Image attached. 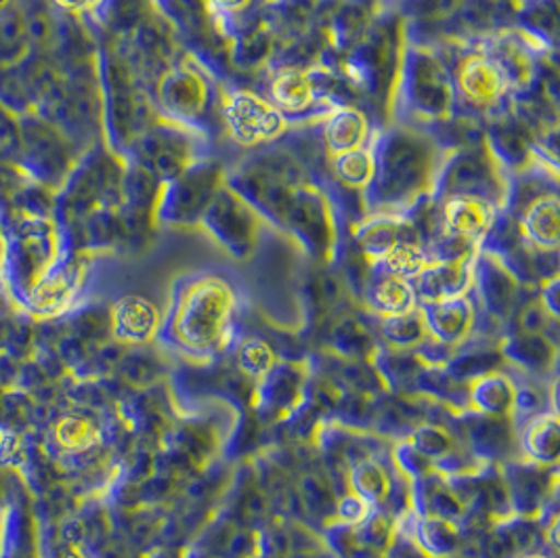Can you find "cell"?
Listing matches in <instances>:
<instances>
[{
    "mask_svg": "<svg viewBox=\"0 0 560 558\" xmlns=\"http://www.w3.org/2000/svg\"><path fill=\"white\" fill-rule=\"evenodd\" d=\"M506 84H509V78L504 74V70L489 55L475 53L459 61V93L464 100L479 107H487L498 102L504 95Z\"/></svg>",
    "mask_w": 560,
    "mask_h": 558,
    "instance_id": "cell-9",
    "label": "cell"
},
{
    "mask_svg": "<svg viewBox=\"0 0 560 558\" xmlns=\"http://www.w3.org/2000/svg\"><path fill=\"white\" fill-rule=\"evenodd\" d=\"M353 487L361 500L383 502L390 493V479L378 464L359 462L353 470Z\"/></svg>",
    "mask_w": 560,
    "mask_h": 558,
    "instance_id": "cell-24",
    "label": "cell"
},
{
    "mask_svg": "<svg viewBox=\"0 0 560 558\" xmlns=\"http://www.w3.org/2000/svg\"><path fill=\"white\" fill-rule=\"evenodd\" d=\"M406 97L411 112L424 118H443L452 103L454 89L447 70L429 51H411L406 70Z\"/></svg>",
    "mask_w": 560,
    "mask_h": 558,
    "instance_id": "cell-5",
    "label": "cell"
},
{
    "mask_svg": "<svg viewBox=\"0 0 560 558\" xmlns=\"http://www.w3.org/2000/svg\"><path fill=\"white\" fill-rule=\"evenodd\" d=\"M0 105L15 116L34 112V100L15 63H0Z\"/></svg>",
    "mask_w": 560,
    "mask_h": 558,
    "instance_id": "cell-21",
    "label": "cell"
},
{
    "mask_svg": "<svg viewBox=\"0 0 560 558\" xmlns=\"http://www.w3.org/2000/svg\"><path fill=\"white\" fill-rule=\"evenodd\" d=\"M416 450L427 457H443L452 450V437L443 429L424 425L416 431Z\"/></svg>",
    "mask_w": 560,
    "mask_h": 558,
    "instance_id": "cell-32",
    "label": "cell"
},
{
    "mask_svg": "<svg viewBox=\"0 0 560 558\" xmlns=\"http://www.w3.org/2000/svg\"><path fill=\"white\" fill-rule=\"evenodd\" d=\"M433 150L427 139L409 132H390L374 152V198L381 202L408 204L429 185Z\"/></svg>",
    "mask_w": 560,
    "mask_h": 558,
    "instance_id": "cell-1",
    "label": "cell"
},
{
    "mask_svg": "<svg viewBox=\"0 0 560 558\" xmlns=\"http://www.w3.org/2000/svg\"><path fill=\"white\" fill-rule=\"evenodd\" d=\"M51 2L57 11L68 13V15H77V18L89 15L100 4V0H51Z\"/></svg>",
    "mask_w": 560,
    "mask_h": 558,
    "instance_id": "cell-38",
    "label": "cell"
},
{
    "mask_svg": "<svg viewBox=\"0 0 560 558\" xmlns=\"http://www.w3.org/2000/svg\"><path fill=\"white\" fill-rule=\"evenodd\" d=\"M521 324H523L525 330L532 332V334L541 330V326H544V311L537 305L527 306L525 313H523Z\"/></svg>",
    "mask_w": 560,
    "mask_h": 558,
    "instance_id": "cell-41",
    "label": "cell"
},
{
    "mask_svg": "<svg viewBox=\"0 0 560 558\" xmlns=\"http://www.w3.org/2000/svg\"><path fill=\"white\" fill-rule=\"evenodd\" d=\"M233 294L225 281L205 278L194 281L178 303V330L194 345H210L230 317Z\"/></svg>",
    "mask_w": 560,
    "mask_h": 558,
    "instance_id": "cell-3",
    "label": "cell"
},
{
    "mask_svg": "<svg viewBox=\"0 0 560 558\" xmlns=\"http://www.w3.org/2000/svg\"><path fill=\"white\" fill-rule=\"evenodd\" d=\"M489 178V164L477 153H462L445 173V187L452 194H477V185L485 187Z\"/></svg>",
    "mask_w": 560,
    "mask_h": 558,
    "instance_id": "cell-17",
    "label": "cell"
},
{
    "mask_svg": "<svg viewBox=\"0 0 560 558\" xmlns=\"http://www.w3.org/2000/svg\"><path fill=\"white\" fill-rule=\"evenodd\" d=\"M338 514L345 523H361L365 516V502L359 496H347L338 507Z\"/></svg>",
    "mask_w": 560,
    "mask_h": 558,
    "instance_id": "cell-37",
    "label": "cell"
},
{
    "mask_svg": "<svg viewBox=\"0 0 560 558\" xmlns=\"http://www.w3.org/2000/svg\"><path fill=\"white\" fill-rule=\"evenodd\" d=\"M155 105L178 123H196L208 105V82L200 70L189 63H177L155 80Z\"/></svg>",
    "mask_w": 560,
    "mask_h": 558,
    "instance_id": "cell-6",
    "label": "cell"
},
{
    "mask_svg": "<svg viewBox=\"0 0 560 558\" xmlns=\"http://www.w3.org/2000/svg\"><path fill=\"white\" fill-rule=\"evenodd\" d=\"M217 194V171L208 164L185 171L180 177L171 181L162 202L160 214L166 221L185 223L205 217L208 204Z\"/></svg>",
    "mask_w": 560,
    "mask_h": 558,
    "instance_id": "cell-7",
    "label": "cell"
},
{
    "mask_svg": "<svg viewBox=\"0 0 560 558\" xmlns=\"http://www.w3.org/2000/svg\"><path fill=\"white\" fill-rule=\"evenodd\" d=\"M483 294L487 297V303L491 311L495 313H506V309L512 305L514 297V286L512 279L504 276V271H489V276L483 279Z\"/></svg>",
    "mask_w": 560,
    "mask_h": 558,
    "instance_id": "cell-30",
    "label": "cell"
},
{
    "mask_svg": "<svg viewBox=\"0 0 560 558\" xmlns=\"http://www.w3.org/2000/svg\"><path fill=\"white\" fill-rule=\"evenodd\" d=\"M315 102V82L301 70H281L271 82V103L281 114H299Z\"/></svg>",
    "mask_w": 560,
    "mask_h": 558,
    "instance_id": "cell-13",
    "label": "cell"
},
{
    "mask_svg": "<svg viewBox=\"0 0 560 558\" xmlns=\"http://www.w3.org/2000/svg\"><path fill=\"white\" fill-rule=\"evenodd\" d=\"M32 178L18 166V164H7L0 162V210L11 208L18 194L26 187Z\"/></svg>",
    "mask_w": 560,
    "mask_h": 558,
    "instance_id": "cell-33",
    "label": "cell"
},
{
    "mask_svg": "<svg viewBox=\"0 0 560 558\" xmlns=\"http://www.w3.org/2000/svg\"><path fill=\"white\" fill-rule=\"evenodd\" d=\"M205 2L208 9L225 13V15H235L250 4V0H205Z\"/></svg>",
    "mask_w": 560,
    "mask_h": 558,
    "instance_id": "cell-40",
    "label": "cell"
},
{
    "mask_svg": "<svg viewBox=\"0 0 560 558\" xmlns=\"http://www.w3.org/2000/svg\"><path fill=\"white\" fill-rule=\"evenodd\" d=\"M334 342L336 347L347 353V356H357L363 351V345L368 340L363 328L357 324V322H340L336 328H334Z\"/></svg>",
    "mask_w": 560,
    "mask_h": 558,
    "instance_id": "cell-34",
    "label": "cell"
},
{
    "mask_svg": "<svg viewBox=\"0 0 560 558\" xmlns=\"http://www.w3.org/2000/svg\"><path fill=\"white\" fill-rule=\"evenodd\" d=\"M331 164H334V173L338 175V178L351 187L370 185L374 177V152H370L365 148L336 153Z\"/></svg>",
    "mask_w": 560,
    "mask_h": 558,
    "instance_id": "cell-20",
    "label": "cell"
},
{
    "mask_svg": "<svg viewBox=\"0 0 560 558\" xmlns=\"http://www.w3.org/2000/svg\"><path fill=\"white\" fill-rule=\"evenodd\" d=\"M223 118L231 137L242 146L271 141L285 130L280 109L250 91H231L223 97Z\"/></svg>",
    "mask_w": 560,
    "mask_h": 558,
    "instance_id": "cell-4",
    "label": "cell"
},
{
    "mask_svg": "<svg viewBox=\"0 0 560 558\" xmlns=\"http://www.w3.org/2000/svg\"><path fill=\"white\" fill-rule=\"evenodd\" d=\"M427 319L441 342H454L472 322V306L464 299H450L441 303H431L427 309Z\"/></svg>",
    "mask_w": 560,
    "mask_h": 558,
    "instance_id": "cell-15",
    "label": "cell"
},
{
    "mask_svg": "<svg viewBox=\"0 0 560 558\" xmlns=\"http://www.w3.org/2000/svg\"><path fill=\"white\" fill-rule=\"evenodd\" d=\"M18 123L22 137L18 166L34 183L55 194L66 183L82 153L78 152L74 143L59 128L52 127L51 123L34 112L18 116Z\"/></svg>",
    "mask_w": 560,
    "mask_h": 558,
    "instance_id": "cell-2",
    "label": "cell"
},
{
    "mask_svg": "<svg viewBox=\"0 0 560 558\" xmlns=\"http://www.w3.org/2000/svg\"><path fill=\"white\" fill-rule=\"evenodd\" d=\"M273 363V353L262 340H248L240 349V370H244L248 376L265 374Z\"/></svg>",
    "mask_w": 560,
    "mask_h": 558,
    "instance_id": "cell-31",
    "label": "cell"
},
{
    "mask_svg": "<svg viewBox=\"0 0 560 558\" xmlns=\"http://www.w3.org/2000/svg\"><path fill=\"white\" fill-rule=\"evenodd\" d=\"M384 269L386 276L395 278H411L418 276L427 267V256L416 246V242H395L390 248H386L383 254Z\"/></svg>",
    "mask_w": 560,
    "mask_h": 558,
    "instance_id": "cell-22",
    "label": "cell"
},
{
    "mask_svg": "<svg viewBox=\"0 0 560 558\" xmlns=\"http://www.w3.org/2000/svg\"><path fill=\"white\" fill-rule=\"evenodd\" d=\"M27 51L30 49H27L24 20L18 2H13L9 9L0 11V63L4 66L15 63Z\"/></svg>",
    "mask_w": 560,
    "mask_h": 558,
    "instance_id": "cell-18",
    "label": "cell"
},
{
    "mask_svg": "<svg viewBox=\"0 0 560 558\" xmlns=\"http://www.w3.org/2000/svg\"><path fill=\"white\" fill-rule=\"evenodd\" d=\"M326 146L330 152L336 153L351 152L363 148V141L368 137V123L361 112L342 107L336 114H331L324 128Z\"/></svg>",
    "mask_w": 560,
    "mask_h": 558,
    "instance_id": "cell-12",
    "label": "cell"
},
{
    "mask_svg": "<svg viewBox=\"0 0 560 558\" xmlns=\"http://www.w3.org/2000/svg\"><path fill=\"white\" fill-rule=\"evenodd\" d=\"M22 152V137L18 116L0 105V162L18 164Z\"/></svg>",
    "mask_w": 560,
    "mask_h": 558,
    "instance_id": "cell-28",
    "label": "cell"
},
{
    "mask_svg": "<svg viewBox=\"0 0 560 558\" xmlns=\"http://www.w3.org/2000/svg\"><path fill=\"white\" fill-rule=\"evenodd\" d=\"M475 402H479V406L485 411L491 414H500L512 404V388L509 381L502 376H491L485 379L475 386Z\"/></svg>",
    "mask_w": 560,
    "mask_h": 558,
    "instance_id": "cell-27",
    "label": "cell"
},
{
    "mask_svg": "<svg viewBox=\"0 0 560 558\" xmlns=\"http://www.w3.org/2000/svg\"><path fill=\"white\" fill-rule=\"evenodd\" d=\"M441 219L450 235L477 237L493 223V204L481 196L452 194L443 204Z\"/></svg>",
    "mask_w": 560,
    "mask_h": 558,
    "instance_id": "cell-10",
    "label": "cell"
},
{
    "mask_svg": "<svg viewBox=\"0 0 560 558\" xmlns=\"http://www.w3.org/2000/svg\"><path fill=\"white\" fill-rule=\"evenodd\" d=\"M384 336L397 345V347H409L416 345L424 338V319L418 313H399V315H388V319L384 322Z\"/></svg>",
    "mask_w": 560,
    "mask_h": 558,
    "instance_id": "cell-25",
    "label": "cell"
},
{
    "mask_svg": "<svg viewBox=\"0 0 560 558\" xmlns=\"http://www.w3.org/2000/svg\"><path fill=\"white\" fill-rule=\"evenodd\" d=\"M206 225L230 248V253H250L256 240V219L253 210L240 200V196L221 189L214 194L205 212Z\"/></svg>",
    "mask_w": 560,
    "mask_h": 558,
    "instance_id": "cell-8",
    "label": "cell"
},
{
    "mask_svg": "<svg viewBox=\"0 0 560 558\" xmlns=\"http://www.w3.org/2000/svg\"><path fill=\"white\" fill-rule=\"evenodd\" d=\"M525 450L541 462L559 456V425L557 418L544 416L525 432Z\"/></svg>",
    "mask_w": 560,
    "mask_h": 558,
    "instance_id": "cell-23",
    "label": "cell"
},
{
    "mask_svg": "<svg viewBox=\"0 0 560 558\" xmlns=\"http://www.w3.org/2000/svg\"><path fill=\"white\" fill-rule=\"evenodd\" d=\"M361 533H359V542L361 546H374V548H383L384 544L390 537V521L378 514L372 516L368 521H361Z\"/></svg>",
    "mask_w": 560,
    "mask_h": 558,
    "instance_id": "cell-35",
    "label": "cell"
},
{
    "mask_svg": "<svg viewBox=\"0 0 560 558\" xmlns=\"http://www.w3.org/2000/svg\"><path fill=\"white\" fill-rule=\"evenodd\" d=\"M269 51H271V40H269V36H267L265 32H258V30H256L255 34L246 36V38L240 43L237 57H240L242 63L255 66L258 61H262V57Z\"/></svg>",
    "mask_w": 560,
    "mask_h": 558,
    "instance_id": "cell-36",
    "label": "cell"
},
{
    "mask_svg": "<svg viewBox=\"0 0 560 558\" xmlns=\"http://www.w3.org/2000/svg\"><path fill=\"white\" fill-rule=\"evenodd\" d=\"M155 309L143 299L128 297L114 309V326L118 336L127 340H143L155 328Z\"/></svg>",
    "mask_w": 560,
    "mask_h": 558,
    "instance_id": "cell-16",
    "label": "cell"
},
{
    "mask_svg": "<svg viewBox=\"0 0 560 558\" xmlns=\"http://www.w3.org/2000/svg\"><path fill=\"white\" fill-rule=\"evenodd\" d=\"M370 301L388 315H399L413 305V290L406 279L386 276L372 288Z\"/></svg>",
    "mask_w": 560,
    "mask_h": 558,
    "instance_id": "cell-19",
    "label": "cell"
},
{
    "mask_svg": "<svg viewBox=\"0 0 560 558\" xmlns=\"http://www.w3.org/2000/svg\"><path fill=\"white\" fill-rule=\"evenodd\" d=\"M345 379L351 382L355 388H361V391H368L376 382V379L372 376V372L361 368V365H349L345 370Z\"/></svg>",
    "mask_w": 560,
    "mask_h": 558,
    "instance_id": "cell-39",
    "label": "cell"
},
{
    "mask_svg": "<svg viewBox=\"0 0 560 558\" xmlns=\"http://www.w3.org/2000/svg\"><path fill=\"white\" fill-rule=\"evenodd\" d=\"M420 294L429 303H441L456 299L459 290L466 286V271L459 260H443L436 265H427L418 274Z\"/></svg>",
    "mask_w": 560,
    "mask_h": 558,
    "instance_id": "cell-11",
    "label": "cell"
},
{
    "mask_svg": "<svg viewBox=\"0 0 560 558\" xmlns=\"http://www.w3.org/2000/svg\"><path fill=\"white\" fill-rule=\"evenodd\" d=\"M525 233L535 246L557 251L559 244V200L557 196L537 198L525 212Z\"/></svg>",
    "mask_w": 560,
    "mask_h": 558,
    "instance_id": "cell-14",
    "label": "cell"
},
{
    "mask_svg": "<svg viewBox=\"0 0 560 558\" xmlns=\"http://www.w3.org/2000/svg\"><path fill=\"white\" fill-rule=\"evenodd\" d=\"M472 443L483 454H498L509 445V431L502 422L483 420L477 427H472Z\"/></svg>",
    "mask_w": 560,
    "mask_h": 558,
    "instance_id": "cell-29",
    "label": "cell"
},
{
    "mask_svg": "<svg viewBox=\"0 0 560 558\" xmlns=\"http://www.w3.org/2000/svg\"><path fill=\"white\" fill-rule=\"evenodd\" d=\"M420 542L429 553L433 555H450L458 546L459 537L456 527L452 521L445 519H434V521H424L418 532Z\"/></svg>",
    "mask_w": 560,
    "mask_h": 558,
    "instance_id": "cell-26",
    "label": "cell"
}]
</instances>
